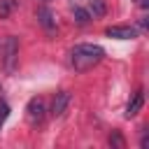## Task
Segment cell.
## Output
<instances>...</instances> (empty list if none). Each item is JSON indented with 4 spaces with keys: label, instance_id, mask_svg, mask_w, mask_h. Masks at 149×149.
Wrapping results in <instances>:
<instances>
[{
    "label": "cell",
    "instance_id": "obj_4",
    "mask_svg": "<svg viewBox=\"0 0 149 149\" xmlns=\"http://www.w3.org/2000/svg\"><path fill=\"white\" fill-rule=\"evenodd\" d=\"M70 100H72L70 91H58L54 95V102H51V116H56V119L63 116L65 109H68V105H70Z\"/></svg>",
    "mask_w": 149,
    "mask_h": 149
},
{
    "label": "cell",
    "instance_id": "obj_10",
    "mask_svg": "<svg viewBox=\"0 0 149 149\" xmlns=\"http://www.w3.org/2000/svg\"><path fill=\"white\" fill-rule=\"evenodd\" d=\"M14 7H16V0H0V19H7Z\"/></svg>",
    "mask_w": 149,
    "mask_h": 149
},
{
    "label": "cell",
    "instance_id": "obj_11",
    "mask_svg": "<svg viewBox=\"0 0 149 149\" xmlns=\"http://www.w3.org/2000/svg\"><path fill=\"white\" fill-rule=\"evenodd\" d=\"M88 9H91L88 14H93V16H102V14H105V2H102V0H93Z\"/></svg>",
    "mask_w": 149,
    "mask_h": 149
},
{
    "label": "cell",
    "instance_id": "obj_6",
    "mask_svg": "<svg viewBox=\"0 0 149 149\" xmlns=\"http://www.w3.org/2000/svg\"><path fill=\"white\" fill-rule=\"evenodd\" d=\"M37 21H40V26L44 30H49V33L56 30V19H54V12L49 7H40L37 9Z\"/></svg>",
    "mask_w": 149,
    "mask_h": 149
},
{
    "label": "cell",
    "instance_id": "obj_7",
    "mask_svg": "<svg viewBox=\"0 0 149 149\" xmlns=\"http://www.w3.org/2000/svg\"><path fill=\"white\" fill-rule=\"evenodd\" d=\"M142 105H144V93H142V91L133 93V98H130L128 105H126V119H133V116L142 109Z\"/></svg>",
    "mask_w": 149,
    "mask_h": 149
},
{
    "label": "cell",
    "instance_id": "obj_2",
    "mask_svg": "<svg viewBox=\"0 0 149 149\" xmlns=\"http://www.w3.org/2000/svg\"><path fill=\"white\" fill-rule=\"evenodd\" d=\"M16 61H19V42H16L14 35H9L5 40V44H2V65H5V70L14 72Z\"/></svg>",
    "mask_w": 149,
    "mask_h": 149
},
{
    "label": "cell",
    "instance_id": "obj_12",
    "mask_svg": "<svg viewBox=\"0 0 149 149\" xmlns=\"http://www.w3.org/2000/svg\"><path fill=\"white\" fill-rule=\"evenodd\" d=\"M7 116H9V105H7L5 100H0V128L5 126V121H7Z\"/></svg>",
    "mask_w": 149,
    "mask_h": 149
},
{
    "label": "cell",
    "instance_id": "obj_9",
    "mask_svg": "<svg viewBox=\"0 0 149 149\" xmlns=\"http://www.w3.org/2000/svg\"><path fill=\"white\" fill-rule=\"evenodd\" d=\"M109 147H114V149H123V147H126V140H123V135H121L119 130H112V135H109Z\"/></svg>",
    "mask_w": 149,
    "mask_h": 149
},
{
    "label": "cell",
    "instance_id": "obj_5",
    "mask_svg": "<svg viewBox=\"0 0 149 149\" xmlns=\"http://www.w3.org/2000/svg\"><path fill=\"white\" fill-rule=\"evenodd\" d=\"M107 37H116V40H135L137 37V30L130 28V26H109L105 30Z\"/></svg>",
    "mask_w": 149,
    "mask_h": 149
},
{
    "label": "cell",
    "instance_id": "obj_3",
    "mask_svg": "<svg viewBox=\"0 0 149 149\" xmlns=\"http://www.w3.org/2000/svg\"><path fill=\"white\" fill-rule=\"evenodd\" d=\"M44 114H47L44 100H42V98H30L28 105H26V116H28V121H30V123H42Z\"/></svg>",
    "mask_w": 149,
    "mask_h": 149
},
{
    "label": "cell",
    "instance_id": "obj_8",
    "mask_svg": "<svg viewBox=\"0 0 149 149\" xmlns=\"http://www.w3.org/2000/svg\"><path fill=\"white\" fill-rule=\"evenodd\" d=\"M72 14H74V21H77V23H88V21H91L88 9H84V7H79V5H72Z\"/></svg>",
    "mask_w": 149,
    "mask_h": 149
},
{
    "label": "cell",
    "instance_id": "obj_13",
    "mask_svg": "<svg viewBox=\"0 0 149 149\" xmlns=\"http://www.w3.org/2000/svg\"><path fill=\"white\" fill-rule=\"evenodd\" d=\"M140 147H142V149H147V147H149V130H144V133H142V140H140Z\"/></svg>",
    "mask_w": 149,
    "mask_h": 149
},
{
    "label": "cell",
    "instance_id": "obj_1",
    "mask_svg": "<svg viewBox=\"0 0 149 149\" xmlns=\"http://www.w3.org/2000/svg\"><path fill=\"white\" fill-rule=\"evenodd\" d=\"M105 58V49L100 44H91V42H84V44H74L70 49V63L77 72H86L91 70L93 65H98L100 61Z\"/></svg>",
    "mask_w": 149,
    "mask_h": 149
}]
</instances>
